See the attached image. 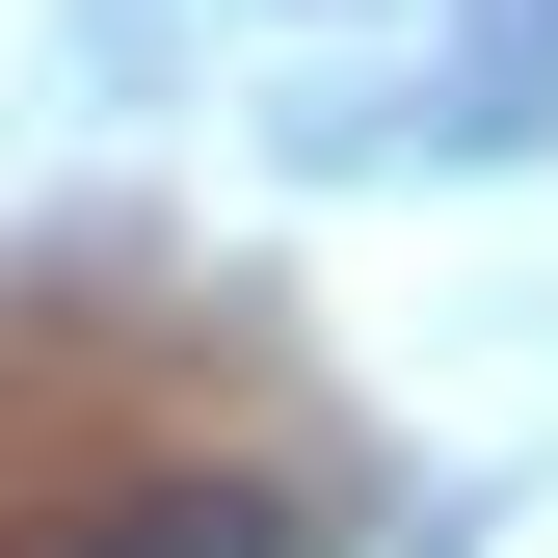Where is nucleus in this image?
<instances>
[{"instance_id": "f257e3e1", "label": "nucleus", "mask_w": 558, "mask_h": 558, "mask_svg": "<svg viewBox=\"0 0 558 558\" xmlns=\"http://www.w3.org/2000/svg\"><path fill=\"white\" fill-rule=\"evenodd\" d=\"M53 558H293V506H266V478H133V506L53 532Z\"/></svg>"}]
</instances>
